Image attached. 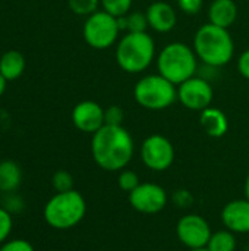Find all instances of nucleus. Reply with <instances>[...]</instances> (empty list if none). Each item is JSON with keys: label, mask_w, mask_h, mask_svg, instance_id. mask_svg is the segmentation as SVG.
I'll list each match as a JSON object with an SVG mask.
<instances>
[{"label": "nucleus", "mask_w": 249, "mask_h": 251, "mask_svg": "<svg viewBox=\"0 0 249 251\" xmlns=\"http://www.w3.org/2000/svg\"><path fill=\"white\" fill-rule=\"evenodd\" d=\"M131 206L145 215L161 212L167 204L166 190L154 182H141L132 193H129Z\"/></svg>", "instance_id": "9b49d317"}, {"label": "nucleus", "mask_w": 249, "mask_h": 251, "mask_svg": "<svg viewBox=\"0 0 249 251\" xmlns=\"http://www.w3.org/2000/svg\"><path fill=\"white\" fill-rule=\"evenodd\" d=\"M238 71L245 79L249 81V49L242 51L238 57Z\"/></svg>", "instance_id": "c756f323"}, {"label": "nucleus", "mask_w": 249, "mask_h": 251, "mask_svg": "<svg viewBox=\"0 0 249 251\" xmlns=\"http://www.w3.org/2000/svg\"><path fill=\"white\" fill-rule=\"evenodd\" d=\"M145 15L148 19V26L158 34L170 32L178 24V13L175 7L163 0L153 1L147 7Z\"/></svg>", "instance_id": "ddd939ff"}, {"label": "nucleus", "mask_w": 249, "mask_h": 251, "mask_svg": "<svg viewBox=\"0 0 249 251\" xmlns=\"http://www.w3.org/2000/svg\"><path fill=\"white\" fill-rule=\"evenodd\" d=\"M119 34L120 29L117 25V18L104 12L103 9L87 16L82 26L85 43L95 50H106L116 44Z\"/></svg>", "instance_id": "0eeeda50"}, {"label": "nucleus", "mask_w": 249, "mask_h": 251, "mask_svg": "<svg viewBox=\"0 0 249 251\" xmlns=\"http://www.w3.org/2000/svg\"><path fill=\"white\" fill-rule=\"evenodd\" d=\"M0 251H35L34 246L22 238L7 240L0 246Z\"/></svg>", "instance_id": "bb28decb"}, {"label": "nucleus", "mask_w": 249, "mask_h": 251, "mask_svg": "<svg viewBox=\"0 0 249 251\" xmlns=\"http://www.w3.org/2000/svg\"><path fill=\"white\" fill-rule=\"evenodd\" d=\"M214 99L213 85L208 79L203 76H192L178 85V100L179 103L195 112H203L210 107Z\"/></svg>", "instance_id": "6e6552de"}, {"label": "nucleus", "mask_w": 249, "mask_h": 251, "mask_svg": "<svg viewBox=\"0 0 249 251\" xmlns=\"http://www.w3.org/2000/svg\"><path fill=\"white\" fill-rule=\"evenodd\" d=\"M141 159L148 169L163 172L169 169L175 160V147L172 141L164 135L153 134L142 143Z\"/></svg>", "instance_id": "1a4fd4ad"}, {"label": "nucleus", "mask_w": 249, "mask_h": 251, "mask_svg": "<svg viewBox=\"0 0 249 251\" xmlns=\"http://www.w3.org/2000/svg\"><path fill=\"white\" fill-rule=\"evenodd\" d=\"M189 251H210V250L205 247V249H197V250H189Z\"/></svg>", "instance_id": "72a5a7b5"}, {"label": "nucleus", "mask_w": 249, "mask_h": 251, "mask_svg": "<svg viewBox=\"0 0 249 251\" xmlns=\"http://www.w3.org/2000/svg\"><path fill=\"white\" fill-rule=\"evenodd\" d=\"M25 71V57L18 50H7L0 57V74L6 81L18 79Z\"/></svg>", "instance_id": "a211bd4d"}, {"label": "nucleus", "mask_w": 249, "mask_h": 251, "mask_svg": "<svg viewBox=\"0 0 249 251\" xmlns=\"http://www.w3.org/2000/svg\"><path fill=\"white\" fill-rule=\"evenodd\" d=\"M13 229V218L12 213L4 207H0V246L9 240Z\"/></svg>", "instance_id": "393cba45"}, {"label": "nucleus", "mask_w": 249, "mask_h": 251, "mask_svg": "<svg viewBox=\"0 0 249 251\" xmlns=\"http://www.w3.org/2000/svg\"><path fill=\"white\" fill-rule=\"evenodd\" d=\"M178 238L189 250L205 249L213 232L208 222L200 215H185L176 225Z\"/></svg>", "instance_id": "9d476101"}, {"label": "nucleus", "mask_w": 249, "mask_h": 251, "mask_svg": "<svg viewBox=\"0 0 249 251\" xmlns=\"http://www.w3.org/2000/svg\"><path fill=\"white\" fill-rule=\"evenodd\" d=\"M225 226L235 234L249 232V200H233L227 203L222 212Z\"/></svg>", "instance_id": "4468645a"}, {"label": "nucleus", "mask_w": 249, "mask_h": 251, "mask_svg": "<svg viewBox=\"0 0 249 251\" xmlns=\"http://www.w3.org/2000/svg\"><path fill=\"white\" fill-rule=\"evenodd\" d=\"M245 197L249 200V174L247 176V181H245Z\"/></svg>", "instance_id": "473e14b6"}, {"label": "nucleus", "mask_w": 249, "mask_h": 251, "mask_svg": "<svg viewBox=\"0 0 249 251\" xmlns=\"http://www.w3.org/2000/svg\"><path fill=\"white\" fill-rule=\"evenodd\" d=\"M22 184V171L21 166L13 160L0 162V191L4 194L15 193Z\"/></svg>", "instance_id": "f3484780"}, {"label": "nucleus", "mask_w": 249, "mask_h": 251, "mask_svg": "<svg viewBox=\"0 0 249 251\" xmlns=\"http://www.w3.org/2000/svg\"><path fill=\"white\" fill-rule=\"evenodd\" d=\"M123 118H125L123 109L116 106V104H112L107 109H104V122H106V125H113V126L122 125Z\"/></svg>", "instance_id": "a878e982"}, {"label": "nucleus", "mask_w": 249, "mask_h": 251, "mask_svg": "<svg viewBox=\"0 0 249 251\" xmlns=\"http://www.w3.org/2000/svg\"><path fill=\"white\" fill-rule=\"evenodd\" d=\"M134 138L122 125H104L91 138L94 162L107 172L123 171L134 157Z\"/></svg>", "instance_id": "f257e3e1"}, {"label": "nucleus", "mask_w": 249, "mask_h": 251, "mask_svg": "<svg viewBox=\"0 0 249 251\" xmlns=\"http://www.w3.org/2000/svg\"><path fill=\"white\" fill-rule=\"evenodd\" d=\"M51 185L56 193H65L73 190V178L68 171H57L51 176Z\"/></svg>", "instance_id": "5701e85b"}, {"label": "nucleus", "mask_w": 249, "mask_h": 251, "mask_svg": "<svg viewBox=\"0 0 249 251\" xmlns=\"http://www.w3.org/2000/svg\"><path fill=\"white\" fill-rule=\"evenodd\" d=\"M6 84H7V81L3 78V75L0 74V97L3 96V93H4V90H6Z\"/></svg>", "instance_id": "2f4dec72"}, {"label": "nucleus", "mask_w": 249, "mask_h": 251, "mask_svg": "<svg viewBox=\"0 0 249 251\" xmlns=\"http://www.w3.org/2000/svg\"><path fill=\"white\" fill-rule=\"evenodd\" d=\"M126 21H128L126 32H145L147 28H150L147 15H145V12H141V10L129 12L126 15Z\"/></svg>", "instance_id": "4be33fe9"}, {"label": "nucleus", "mask_w": 249, "mask_h": 251, "mask_svg": "<svg viewBox=\"0 0 249 251\" xmlns=\"http://www.w3.org/2000/svg\"><path fill=\"white\" fill-rule=\"evenodd\" d=\"M175 199V203L179 206V207H188L191 203H192V196L189 191H185V190H179L175 193L173 196Z\"/></svg>", "instance_id": "7c9ffc66"}, {"label": "nucleus", "mask_w": 249, "mask_h": 251, "mask_svg": "<svg viewBox=\"0 0 249 251\" xmlns=\"http://www.w3.org/2000/svg\"><path fill=\"white\" fill-rule=\"evenodd\" d=\"M134 99L147 110H164L178 100V85L158 72L150 74L136 81L134 87Z\"/></svg>", "instance_id": "423d86ee"}, {"label": "nucleus", "mask_w": 249, "mask_h": 251, "mask_svg": "<svg viewBox=\"0 0 249 251\" xmlns=\"http://www.w3.org/2000/svg\"><path fill=\"white\" fill-rule=\"evenodd\" d=\"M3 207L13 215V213L22 212L25 207V203H23L22 197L16 196L15 193H9V194H6V197L3 200Z\"/></svg>", "instance_id": "cd10ccee"}, {"label": "nucleus", "mask_w": 249, "mask_h": 251, "mask_svg": "<svg viewBox=\"0 0 249 251\" xmlns=\"http://www.w3.org/2000/svg\"><path fill=\"white\" fill-rule=\"evenodd\" d=\"M192 49L198 60L207 66L219 69L233 59L235 41L227 28H222L208 22L197 29Z\"/></svg>", "instance_id": "f03ea898"}, {"label": "nucleus", "mask_w": 249, "mask_h": 251, "mask_svg": "<svg viewBox=\"0 0 249 251\" xmlns=\"http://www.w3.org/2000/svg\"><path fill=\"white\" fill-rule=\"evenodd\" d=\"M156 59V41L145 32H126L116 44V62L126 74L147 71Z\"/></svg>", "instance_id": "7ed1b4c3"}, {"label": "nucleus", "mask_w": 249, "mask_h": 251, "mask_svg": "<svg viewBox=\"0 0 249 251\" xmlns=\"http://www.w3.org/2000/svg\"><path fill=\"white\" fill-rule=\"evenodd\" d=\"M207 249L210 251H235L236 250L235 232L229 229L214 232L207 244Z\"/></svg>", "instance_id": "6ab92c4d"}, {"label": "nucleus", "mask_w": 249, "mask_h": 251, "mask_svg": "<svg viewBox=\"0 0 249 251\" xmlns=\"http://www.w3.org/2000/svg\"><path fill=\"white\" fill-rule=\"evenodd\" d=\"M132 1H134V0H100L101 9H103L104 12L113 15L114 18L128 15V13L131 12Z\"/></svg>", "instance_id": "aec40b11"}, {"label": "nucleus", "mask_w": 249, "mask_h": 251, "mask_svg": "<svg viewBox=\"0 0 249 251\" xmlns=\"http://www.w3.org/2000/svg\"><path fill=\"white\" fill-rule=\"evenodd\" d=\"M117 184H119L120 190H123V191H126V193H132V191L141 184V181H139V176H138L136 172L123 169V171L119 174Z\"/></svg>", "instance_id": "b1692460"}, {"label": "nucleus", "mask_w": 249, "mask_h": 251, "mask_svg": "<svg viewBox=\"0 0 249 251\" xmlns=\"http://www.w3.org/2000/svg\"><path fill=\"white\" fill-rule=\"evenodd\" d=\"M238 18V6L233 0H213L208 7V22L222 28L232 26Z\"/></svg>", "instance_id": "dca6fc26"}, {"label": "nucleus", "mask_w": 249, "mask_h": 251, "mask_svg": "<svg viewBox=\"0 0 249 251\" xmlns=\"http://www.w3.org/2000/svg\"><path fill=\"white\" fill-rule=\"evenodd\" d=\"M87 213L84 196L76 191L56 193L44 206L43 216L48 226L59 231H66L82 222Z\"/></svg>", "instance_id": "39448f33"}, {"label": "nucleus", "mask_w": 249, "mask_h": 251, "mask_svg": "<svg viewBox=\"0 0 249 251\" xmlns=\"http://www.w3.org/2000/svg\"><path fill=\"white\" fill-rule=\"evenodd\" d=\"M200 113V125L207 135L213 138H220L226 135L229 129V121L223 110L210 106Z\"/></svg>", "instance_id": "2eb2a0df"}, {"label": "nucleus", "mask_w": 249, "mask_h": 251, "mask_svg": "<svg viewBox=\"0 0 249 251\" xmlns=\"http://www.w3.org/2000/svg\"><path fill=\"white\" fill-rule=\"evenodd\" d=\"M157 71L175 85L195 76L198 71V57L192 47L182 41L166 44L156 57Z\"/></svg>", "instance_id": "20e7f679"}, {"label": "nucleus", "mask_w": 249, "mask_h": 251, "mask_svg": "<svg viewBox=\"0 0 249 251\" xmlns=\"http://www.w3.org/2000/svg\"><path fill=\"white\" fill-rule=\"evenodd\" d=\"M204 1L203 0H178V6L179 9L185 13V15H198L203 9Z\"/></svg>", "instance_id": "c85d7f7f"}, {"label": "nucleus", "mask_w": 249, "mask_h": 251, "mask_svg": "<svg viewBox=\"0 0 249 251\" xmlns=\"http://www.w3.org/2000/svg\"><path fill=\"white\" fill-rule=\"evenodd\" d=\"M69 9L78 16H90L101 6L100 0H68Z\"/></svg>", "instance_id": "412c9836"}, {"label": "nucleus", "mask_w": 249, "mask_h": 251, "mask_svg": "<svg viewBox=\"0 0 249 251\" xmlns=\"http://www.w3.org/2000/svg\"><path fill=\"white\" fill-rule=\"evenodd\" d=\"M72 124L85 134H95L106 125L104 109L94 100H82L72 109Z\"/></svg>", "instance_id": "f8f14e48"}]
</instances>
